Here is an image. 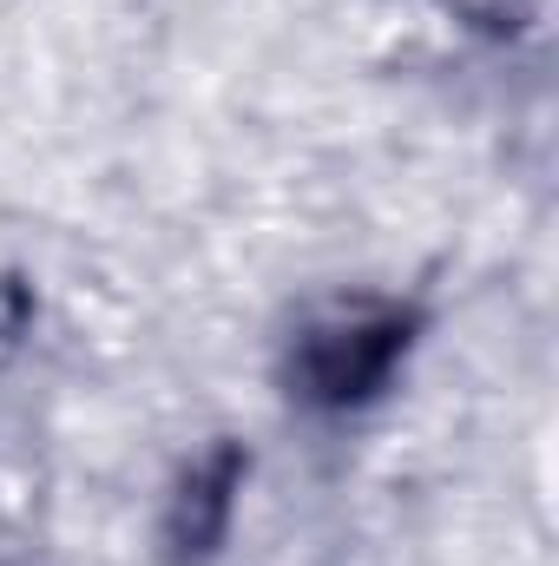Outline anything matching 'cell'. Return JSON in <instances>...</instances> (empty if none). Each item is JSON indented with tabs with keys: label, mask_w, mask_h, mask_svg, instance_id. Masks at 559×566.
Wrapping results in <instances>:
<instances>
[{
	"label": "cell",
	"mask_w": 559,
	"mask_h": 566,
	"mask_svg": "<svg viewBox=\"0 0 559 566\" xmlns=\"http://www.w3.org/2000/svg\"><path fill=\"white\" fill-rule=\"evenodd\" d=\"M409 349V316H336V323H316L296 349V382L309 402H362L389 369L395 356Z\"/></svg>",
	"instance_id": "6da1fadb"
},
{
	"label": "cell",
	"mask_w": 559,
	"mask_h": 566,
	"mask_svg": "<svg viewBox=\"0 0 559 566\" xmlns=\"http://www.w3.org/2000/svg\"><path fill=\"white\" fill-rule=\"evenodd\" d=\"M231 488H238V454H218L211 468H198L178 494V514H171V541L178 554H211L224 521H231Z\"/></svg>",
	"instance_id": "7a4b0ae2"
}]
</instances>
